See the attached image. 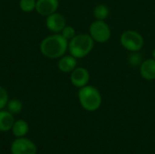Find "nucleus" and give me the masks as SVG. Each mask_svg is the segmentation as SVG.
Returning a JSON list of instances; mask_svg holds the SVG:
<instances>
[{
	"instance_id": "obj_1",
	"label": "nucleus",
	"mask_w": 155,
	"mask_h": 154,
	"mask_svg": "<svg viewBox=\"0 0 155 154\" xmlns=\"http://www.w3.org/2000/svg\"><path fill=\"white\" fill-rule=\"evenodd\" d=\"M68 41L61 34H54L45 37L40 43L41 54L50 59L61 58L68 49Z\"/></svg>"
},
{
	"instance_id": "obj_2",
	"label": "nucleus",
	"mask_w": 155,
	"mask_h": 154,
	"mask_svg": "<svg viewBox=\"0 0 155 154\" xmlns=\"http://www.w3.org/2000/svg\"><path fill=\"white\" fill-rule=\"evenodd\" d=\"M94 41L90 34H75L68 43V51L71 55L78 58H84L91 53L94 48Z\"/></svg>"
},
{
	"instance_id": "obj_3",
	"label": "nucleus",
	"mask_w": 155,
	"mask_h": 154,
	"mask_svg": "<svg viewBox=\"0 0 155 154\" xmlns=\"http://www.w3.org/2000/svg\"><path fill=\"white\" fill-rule=\"evenodd\" d=\"M78 99L81 106L88 112L98 110L102 104L100 92L92 85H85L80 88L78 92Z\"/></svg>"
},
{
	"instance_id": "obj_4",
	"label": "nucleus",
	"mask_w": 155,
	"mask_h": 154,
	"mask_svg": "<svg viewBox=\"0 0 155 154\" xmlns=\"http://www.w3.org/2000/svg\"><path fill=\"white\" fill-rule=\"evenodd\" d=\"M120 41L122 45L126 50L133 53L140 51L144 44V40L142 34L134 30L124 31L121 35Z\"/></svg>"
},
{
	"instance_id": "obj_5",
	"label": "nucleus",
	"mask_w": 155,
	"mask_h": 154,
	"mask_svg": "<svg viewBox=\"0 0 155 154\" xmlns=\"http://www.w3.org/2000/svg\"><path fill=\"white\" fill-rule=\"evenodd\" d=\"M90 35L95 42L105 43L111 37V29L104 21L96 20L90 25Z\"/></svg>"
},
{
	"instance_id": "obj_6",
	"label": "nucleus",
	"mask_w": 155,
	"mask_h": 154,
	"mask_svg": "<svg viewBox=\"0 0 155 154\" xmlns=\"http://www.w3.org/2000/svg\"><path fill=\"white\" fill-rule=\"evenodd\" d=\"M10 151L11 154H36L37 149L31 140L20 137L12 143Z\"/></svg>"
},
{
	"instance_id": "obj_7",
	"label": "nucleus",
	"mask_w": 155,
	"mask_h": 154,
	"mask_svg": "<svg viewBox=\"0 0 155 154\" xmlns=\"http://www.w3.org/2000/svg\"><path fill=\"white\" fill-rule=\"evenodd\" d=\"M45 25L48 30L54 34H60L62 30L66 26V20L62 14L55 12L46 16Z\"/></svg>"
},
{
	"instance_id": "obj_8",
	"label": "nucleus",
	"mask_w": 155,
	"mask_h": 154,
	"mask_svg": "<svg viewBox=\"0 0 155 154\" xmlns=\"http://www.w3.org/2000/svg\"><path fill=\"white\" fill-rule=\"evenodd\" d=\"M70 80L74 86L77 88H82L87 85L90 80V74L87 71V69L84 67H76L71 73Z\"/></svg>"
},
{
	"instance_id": "obj_9",
	"label": "nucleus",
	"mask_w": 155,
	"mask_h": 154,
	"mask_svg": "<svg viewBox=\"0 0 155 154\" xmlns=\"http://www.w3.org/2000/svg\"><path fill=\"white\" fill-rule=\"evenodd\" d=\"M59 6V0H36L35 10L42 16H48L55 13Z\"/></svg>"
},
{
	"instance_id": "obj_10",
	"label": "nucleus",
	"mask_w": 155,
	"mask_h": 154,
	"mask_svg": "<svg viewBox=\"0 0 155 154\" xmlns=\"http://www.w3.org/2000/svg\"><path fill=\"white\" fill-rule=\"evenodd\" d=\"M140 73L143 79L152 81L155 79V59L151 58L143 61L141 64Z\"/></svg>"
},
{
	"instance_id": "obj_11",
	"label": "nucleus",
	"mask_w": 155,
	"mask_h": 154,
	"mask_svg": "<svg viewBox=\"0 0 155 154\" xmlns=\"http://www.w3.org/2000/svg\"><path fill=\"white\" fill-rule=\"evenodd\" d=\"M77 65L76 58L73 55H64L58 61V69L63 73H72Z\"/></svg>"
},
{
	"instance_id": "obj_12",
	"label": "nucleus",
	"mask_w": 155,
	"mask_h": 154,
	"mask_svg": "<svg viewBox=\"0 0 155 154\" xmlns=\"http://www.w3.org/2000/svg\"><path fill=\"white\" fill-rule=\"evenodd\" d=\"M14 123V114L8 111H0V132H8L12 130Z\"/></svg>"
},
{
	"instance_id": "obj_13",
	"label": "nucleus",
	"mask_w": 155,
	"mask_h": 154,
	"mask_svg": "<svg viewBox=\"0 0 155 154\" xmlns=\"http://www.w3.org/2000/svg\"><path fill=\"white\" fill-rule=\"evenodd\" d=\"M29 131L28 123L24 120H17L15 121L14 125L12 127V133L16 138L25 137Z\"/></svg>"
},
{
	"instance_id": "obj_14",
	"label": "nucleus",
	"mask_w": 155,
	"mask_h": 154,
	"mask_svg": "<svg viewBox=\"0 0 155 154\" xmlns=\"http://www.w3.org/2000/svg\"><path fill=\"white\" fill-rule=\"evenodd\" d=\"M109 13H110L109 8L105 5H98L94 8V17L97 20H103V21H104L108 17Z\"/></svg>"
},
{
	"instance_id": "obj_15",
	"label": "nucleus",
	"mask_w": 155,
	"mask_h": 154,
	"mask_svg": "<svg viewBox=\"0 0 155 154\" xmlns=\"http://www.w3.org/2000/svg\"><path fill=\"white\" fill-rule=\"evenodd\" d=\"M6 107H7V111L10 112L12 114H18L22 111L23 104L21 101L17 99H13L11 101H8Z\"/></svg>"
},
{
	"instance_id": "obj_16",
	"label": "nucleus",
	"mask_w": 155,
	"mask_h": 154,
	"mask_svg": "<svg viewBox=\"0 0 155 154\" xmlns=\"http://www.w3.org/2000/svg\"><path fill=\"white\" fill-rule=\"evenodd\" d=\"M36 0H20L19 7L25 13H30L35 10Z\"/></svg>"
},
{
	"instance_id": "obj_17",
	"label": "nucleus",
	"mask_w": 155,
	"mask_h": 154,
	"mask_svg": "<svg viewBox=\"0 0 155 154\" xmlns=\"http://www.w3.org/2000/svg\"><path fill=\"white\" fill-rule=\"evenodd\" d=\"M67 41H70L73 37H74L75 35V30L73 26H70V25H66L63 30L62 32L60 33Z\"/></svg>"
},
{
	"instance_id": "obj_18",
	"label": "nucleus",
	"mask_w": 155,
	"mask_h": 154,
	"mask_svg": "<svg viewBox=\"0 0 155 154\" xmlns=\"http://www.w3.org/2000/svg\"><path fill=\"white\" fill-rule=\"evenodd\" d=\"M8 103V93L5 88L0 85V111L3 110Z\"/></svg>"
},
{
	"instance_id": "obj_19",
	"label": "nucleus",
	"mask_w": 155,
	"mask_h": 154,
	"mask_svg": "<svg viewBox=\"0 0 155 154\" xmlns=\"http://www.w3.org/2000/svg\"><path fill=\"white\" fill-rule=\"evenodd\" d=\"M141 62H142V56L139 54H137V52H134V54H132L129 56V63L131 65L136 66L140 64Z\"/></svg>"
},
{
	"instance_id": "obj_20",
	"label": "nucleus",
	"mask_w": 155,
	"mask_h": 154,
	"mask_svg": "<svg viewBox=\"0 0 155 154\" xmlns=\"http://www.w3.org/2000/svg\"><path fill=\"white\" fill-rule=\"evenodd\" d=\"M153 59H155V49L153 51Z\"/></svg>"
}]
</instances>
